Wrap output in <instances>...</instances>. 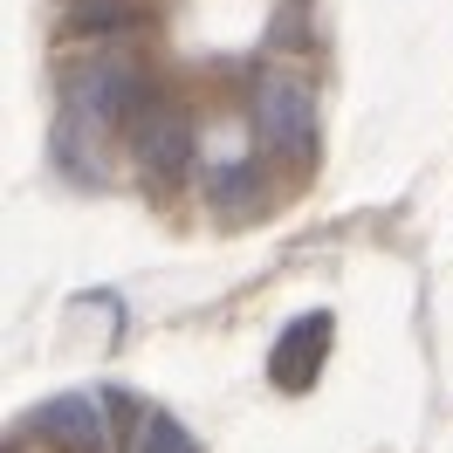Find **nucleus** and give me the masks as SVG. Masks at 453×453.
<instances>
[{"mask_svg":"<svg viewBox=\"0 0 453 453\" xmlns=\"http://www.w3.org/2000/svg\"><path fill=\"white\" fill-rule=\"evenodd\" d=\"M165 96H158V76L144 69L138 56H89V62H69V76H62V111L76 131H138L144 117L158 111Z\"/></svg>","mask_w":453,"mask_h":453,"instance_id":"f257e3e1","label":"nucleus"},{"mask_svg":"<svg viewBox=\"0 0 453 453\" xmlns=\"http://www.w3.org/2000/svg\"><path fill=\"white\" fill-rule=\"evenodd\" d=\"M248 124H255V144L275 151V158H316V89L303 69L288 62H268L248 83Z\"/></svg>","mask_w":453,"mask_h":453,"instance_id":"f03ea898","label":"nucleus"},{"mask_svg":"<svg viewBox=\"0 0 453 453\" xmlns=\"http://www.w3.org/2000/svg\"><path fill=\"white\" fill-rule=\"evenodd\" d=\"M131 165H138V179L151 186V193L186 186V179H193V165H199V124H193V111L158 104V111L131 131Z\"/></svg>","mask_w":453,"mask_h":453,"instance_id":"7ed1b4c3","label":"nucleus"},{"mask_svg":"<svg viewBox=\"0 0 453 453\" xmlns=\"http://www.w3.org/2000/svg\"><path fill=\"white\" fill-rule=\"evenodd\" d=\"M28 433L49 453H111V412L104 392H62L28 419Z\"/></svg>","mask_w":453,"mask_h":453,"instance_id":"20e7f679","label":"nucleus"},{"mask_svg":"<svg viewBox=\"0 0 453 453\" xmlns=\"http://www.w3.org/2000/svg\"><path fill=\"white\" fill-rule=\"evenodd\" d=\"M323 350H330V316L323 310L296 316L282 330V343H275V357H268V378L282 392H303V385H316V371H323Z\"/></svg>","mask_w":453,"mask_h":453,"instance_id":"39448f33","label":"nucleus"},{"mask_svg":"<svg viewBox=\"0 0 453 453\" xmlns=\"http://www.w3.org/2000/svg\"><path fill=\"white\" fill-rule=\"evenodd\" d=\"M62 28L76 42H96V49H117V42H138L151 28V7L144 0H69L62 7Z\"/></svg>","mask_w":453,"mask_h":453,"instance_id":"423d86ee","label":"nucleus"},{"mask_svg":"<svg viewBox=\"0 0 453 453\" xmlns=\"http://www.w3.org/2000/svg\"><path fill=\"white\" fill-rule=\"evenodd\" d=\"M268 199V165L261 158H220L206 165V213L213 220H241Z\"/></svg>","mask_w":453,"mask_h":453,"instance_id":"0eeeda50","label":"nucleus"},{"mask_svg":"<svg viewBox=\"0 0 453 453\" xmlns=\"http://www.w3.org/2000/svg\"><path fill=\"white\" fill-rule=\"evenodd\" d=\"M124 453H199V440H193L179 419H172V412H144Z\"/></svg>","mask_w":453,"mask_h":453,"instance_id":"6e6552de","label":"nucleus"}]
</instances>
